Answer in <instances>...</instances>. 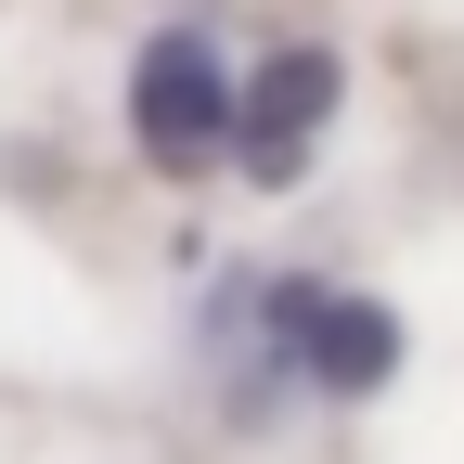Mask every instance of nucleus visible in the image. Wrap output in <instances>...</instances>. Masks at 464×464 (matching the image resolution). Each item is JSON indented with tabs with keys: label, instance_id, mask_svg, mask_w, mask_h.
I'll return each instance as SVG.
<instances>
[{
	"label": "nucleus",
	"instance_id": "f257e3e1",
	"mask_svg": "<svg viewBox=\"0 0 464 464\" xmlns=\"http://www.w3.org/2000/svg\"><path fill=\"white\" fill-rule=\"evenodd\" d=\"M258 335H271V362L297 374V387H323V400H374L387 374H400V323H387V297H362V284H258Z\"/></svg>",
	"mask_w": 464,
	"mask_h": 464
},
{
	"label": "nucleus",
	"instance_id": "7ed1b4c3",
	"mask_svg": "<svg viewBox=\"0 0 464 464\" xmlns=\"http://www.w3.org/2000/svg\"><path fill=\"white\" fill-rule=\"evenodd\" d=\"M335 91H348V65H335V52L323 39H284L271 52V65L258 78H232V168H246V181H297V168H310V130H323V116H335Z\"/></svg>",
	"mask_w": 464,
	"mask_h": 464
},
{
	"label": "nucleus",
	"instance_id": "f03ea898",
	"mask_svg": "<svg viewBox=\"0 0 464 464\" xmlns=\"http://www.w3.org/2000/svg\"><path fill=\"white\" fill-rule=\"evenodd\" d=\"M130 142L168 168V181L219 168V142H232V65L207 52V26H155L142 39V65H130Z\"/></svg>",
	"mask_w": 464,
	"mask_h": 464
}]
</instances>
